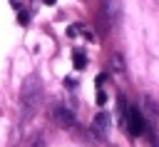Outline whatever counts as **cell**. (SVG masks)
Here are the masks:
<instances>
[{
	"mask_svg": "<svg viewBox=\"0 0 159 147\" xmlns=\"http://www.w3.org/2000/svg\"><path fill=\"white\" fill-rule=\"evenodd\" d=\"M52 117H55V120H57L62 127H72V125H75V115H72L67 107H62V105H60V107H55Z\"/></svg>",
	"mask_w": 159,
	"mask_h": 147,
	"instance_id": "obj_3",
	"label": "cell"
},
{
	"mask_svg": "<svg viewBox=\"0 0 159 147\" xmlns=\"http://www.w3.org/2000/svg\"><path fill=\"white\" fill-rule=\"evenodd\" d=\"M27 17H30L27 12H17V20H20V22H27Z\"/></svg>",
	"mask_w": 159,
	"mask_h": 147,
	"instance_id": "obj_8",
	"label": "cell"
},
{
	"mask_svg": "<svg viewBox=\"0 0 159 147\" xmlns=\"http://www.w3.org/2000/svg\"><path fill=\"white\" fill-rule=\"evenodd\" d=\"M119 120H122V125L127 127V132L132 137H139V135L147 132V122H144V115L139 112V107L127 105L122 97H119Z\"/></svg>",
	"mask_w": 159,
	"mask_h": 147,
	"instance_id": "obj_1",
	"label": "cell"
},
{
	"mask_svg": "<svg viewBox=\"0 0 159 147\" xmlns=\"http://www.w3.org/2000/svg\"><path fill=\"white\" fill-rule=\"evenodd\" d=\"M112 70L114 72H124V60L119 55H112Z\"/></svg>",
	"mask_w": 159,
	"mask_h": 147,
	"instance_id": "obj_6",
	"label": "cell"
},
{
	"mask_svg": "<svg viewBox=\"0 0 159 147\" xmlns=\"http://www.w3.org/2000/svg\"><path fill=\"white\" fill-rule=\"evenodd\" d=\"M45 2H47V5H52V2H55V0H45Z\"/></svg>",
	"mask_w": 159,
	"mask_h": 147,
	"instance_id": "obj_10",
	"label": "cell"
},
{
	"mask_svg": "<svg viewBox=\"0 0 159 147\" xmlns=\"http://www.w3.org/2000/svg\"><path fill=\"white\" fill-rule=\"evenodd\" d=\"M67 32H70V37L82 35V37H87V40H94V35H92V32H89L84 25H70V30H67Z\"/></svg>",
	"mask_w": 159,
	"mask_h": 147,
	"instance_id": "obj_4",
	"label": "cell"
},
{
	"mask_svg": "<svg viewBox=\"0 0 159 147\" xmlns=\"http://www.w3.org/2000/svg\"><path fill=\"white\" fill-rule=\"evenodd\" d=\"M104 100H107L104 90H97V105H104Z\"/></svg>",
	"mask_w": 159,
	"mask_h": 147,
	"instance_id": "obj_7",
	"label": "cell"
},
{
	"mask_svg": "<svg viewBox=\"0 0 159 147\" xmlns=\"http://www.w3.org/2000/svg\"><path fill=\"white\" fill-rule=\"evenodd\" d=\"M92 132H94L99 140H104V137L109 135V115H107V112L94 115V120H92Z\"/></svg>",
	"mask_w": 159,
	"mask_h": 147,
	"instance_id": "obj_2",
	"label": "cell"
},
{
	"mask_svg": "<svg viewBox=\"0 0 159 147\" xmlns=\"http://www.w3.org/2000/svg\"><path fill=\"white\" fill-rule=\"evenodd\" d=\"M32 147H45V145H42V140H35V142H32Z\"/></svg>",
	"mask_w": 159,
	"mask_h": 147,
	"instance_id": "obj_9",
	"label": "cell"
},
{
	"mask_svg": "<svg viewBox=\"0 0 159 147\" xmlns=\"http://www.w3.org/2000/svg\"><path fill=\"white\" fill-rule=\"evenodd\" d=\"M72 62H75V67H77V70H84V65H87V55H84V52H80V50H75Z\"/></svg>",
	"mask_w": 159,
	"mask_h": 147,
	"instance_id": "obj_5",
	"label": "cell"
}]
</instances>
